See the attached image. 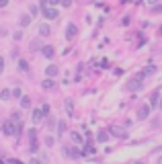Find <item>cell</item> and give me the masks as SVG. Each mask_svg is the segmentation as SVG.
<instances>
[{
  "label": "cell",
  "mask_w": 162,
  "mask_h": 164,
  "mask_svg": "<svg viewBox=\"0 0 162 164\" xmlns=\"http://www.w3.org/2000/svg\"><path fill=\"white\" fill-rule=\"evenodd\" d=\"M142 80H144V76H142V72H140L135 78H131V80L127 82V90H131V92H140V90L144 88V82H142Z\"/></svg>",
  "instance_id": "cell-1"
},
{
  "label": "cell",
  "mask_w": 162,
  "mask_h": 164,
  "mask_svg": "<svg viewBox=\"0 0 162 164\" xmlns=\"http://www.w3.org/2000/svg\"><path fill=\"white\" fill-rule=\"evenodd\" d=\"M2 131H4V135H19V131H16V123H12V121H4Z\"/></svg>",
  "instance_id": "cell-2"
},
{
  "label": "cell",
  "mask_w": 162,
  "mask_h": 164,
  "mask_svg": "<svg viewBox=\"0 0 162 164\" xmlns=\"http://www.w3.org/2000/svg\"><path fill=\"white\" fill-rule=\"evenodd\" d=\"M150 105H144V107H140V111H137V119H140V121H144V119H148V117H150Z\"/></svg>",
  "instance_id": "cell-3"
},
{
  "label": "cell",
  "mask_w": 162,
  "mask_h": 164,
  "mask_svg": "<svg viewBox=\"0 0 162 164\" xmlns=\"http://www.w3.org/2000/svg\"><path fill=\"white\" fill-rule=\"evenodd\" d=\"M78 35V27L74 25V23H70V25L66 27V39H74Z\"/></svg>",
  "instance_id": "cell-4"
},
{
  "label": "cell",
  "mask_w": 162,
  "mask_h": 164,
  "mask_svg": "<svg viewBox=\"0 0 162 164\" xmlns=\"http://www.w3.org/2000/svg\"><path fill=\"white\" fill-rule=\"evenodd\" d=\"M43 16L49 19V21H54V19H58V10L51 8V6H47V8H43Z\"/></svg>",
  "instance_id": "cell-5"
},
{
  "label": "cell",
  "mask_w": 162,
  "mask_h": 164,
  "mask_svg": "<svg viewBox=\"0 0 162 164\" xmlns=\"http://www.w3.org/2000/svg\"><path fill=\"white\" fill-rule=\"evenodd\" d=\"M109 133H111V135H115V137H127V131H125V129H121V127H111V129H109Z\"/></svg>",
  "instance_id": "cell-6"
},
{
  "label": "cell",
  "mask_w": 162,
  "mask_h": 164,
  "mask_svg": "<svg viewBox=\"0 0 162 164\" xmlns=\"http://www.w3.org/2000/svg\"><path fill=\"white\" fill-rule=\"evenodd\" d=\"M58 72H60V68H58V66H54V64L45 68V76H47V78H54Z\"/></svg>",
  "instance_id": "cell-7"
},
{
  "label": "cell",
  "mask_w": 162,
  "mask_h": 164,
  "mask_svg": "<svg viewBox=\"0 0 162 164\" xmlns=\"http://www.w3.org/2000/svg\"><path fill=\"white\" fill-rule=\"evenodd\" d=\"M66 113H68V117H74V101L72 99H66Z\"/></svg>",
  "instance_id": "cell-8"
},
{
  "label": "cell",
  "mask_w": 162,
  "mask_h": 164,
  "mask_svg": "<svg viewBox=\"0 0 162 164\" xmlns=\"http://www.w3.org/2000/svg\"><path fill=\"white\" fill-rule=\"evenodd\" d=\"M41 54H43L45 58H49V60L56 56V51H54V47H51V45H45V47H41Z\"/></svg>",
  "instance_id": "cell-9"
},
{
  "label": "cell",
  "mask_w": 162,
  "mask_h": 164,
  "mask_svg": "<svg viewBox=\"0 0 162 164\" xmlns=\"http://www.w3.org/2000/svg\"><path fill=\"white\" fill-rule=\"evenodd\" d=\"M41 86H43L45 90H51V88H56V82H54V78H45V80L41 82Z\"/></svg>",
  "instance_id": "cell-10"
},
{
  "label": "cell",
  "mask_w": 162,
  "mask_h": 164,
  "mask_svg": "<svg viewBox=\"0 0 162 164\" xmlns=\"http://www.w3.org/2000/svg\"><path fill=\"white\" fill-rule=\"evenodd\" d=\"M31 117H33V121H35V123H41V121H43V113H41V109H35Z\"/></svg>",
  "instance_id": "cell-11"
},
{
  "label": "cell",
  "mask_w": 162,
  "mask_h": 164,
  "mask_svg": "<svg viewBox=\"0 0 162 164\" xmlns=\"http://www.w3.org/2000/svg\"><path fill=\"white\" fill-rule=\"evenodd\" d=\"M107 139H109V131H99V133H97V142H99V144H105Z\"/></svg>",
  "instance_id": "cell-12"
},
{
  "label": "cell",
  "mask_w": 162,
  "mask_h": 164,
  "mask_svg": "<svg viewBox=\"0 0 162 164\" xmlns=\"http://www.w3.org/2000/svg\"><path fill=\"white\" fill-rule=\"evenodd\" d=\"M158 105H160V97H158V92H154L152 99H150V109H156Z\"/></svg>",
  "instance_id": "cell-13"
},
{
  "label": "cell",
  "mask_w": 162,
  "mask_h": 164,
  "mask_svg": "<svg viewBox=\"0 0 162 164\" xmlns=\"http://www.w3.org/2000/svg\"><path fill=\"white\" fill-rule=\"evenodd\" d=\"M51 33V29H49V25H45V23H41V25H39V35H49Z\"/></svg>",
  "instance_id": "cell-14"
},
{
  "label": "cell",
  "mask_w": 162,
  "mask_h": 164,
  "mask_svg": "<svg viewBox=\"0 0 162 164\" xmlns=\"http://www.w3.org/2000/svg\"><path fill=\"white\" fill-rule=\"evenodd\" d=\"M70 137H72V142H74V144H78V146L84 142V139H82V135H80L78 131H72V133H70Z\"/></svg>",
  "instance_id": "cell-15"
},
{
  "label": "cell",
  "mask_w": 162,
  "mask_h": 164,
  "mask_svg": "<svg viewBox=\"0 0 162 164\" xmlns=\"http://www.w3.org/2000/svg\"><path fill=\"white\" fill-rule=\"evenodd\" d=\"M68 156H72V158H80L82 152H80L78 148H68Z\"/></svg>",
  "instance_id": "cell-16"
},
{
  "label": "cell",
  "mask_w": 162,
  "mask_h": 164,
  "mask_svg": "<svg viewBox=\"0 0 162 164\" xmlns=\"http://www.w3.org/2000/svg\"><path fill=\"white\" fill-rule=\"evenodd\" d=\"M10 97H12V92L8 88H4L2 92H0V99H2V101H10Z\"/></svg>",
  "instance_id": "cell-17"
},
{
  "label": "cell",
  "mask_w": 162,
  "mask_h": 164,
  "mask_svg": "<svg viewBox=\"0 0 162 164\" xmlns=\"http://www.w3.org/2000/svg\"><path fill=\"white\" fill-rule=\"evenodd\" d=\"M154 72H156V66H154V64H150V66H148V68H146V70H144V72H142V76H144V78H146V76H148V74H154Z\"/></svg>",
  "instance_id": "cell-18"
},
{
  "label": "cell",
  "mask_w": 162,
  "mask_h": 164,
  "mask_svg": "<svg viewBox=\"0 0 162 164\" xmlns=\"http://www.w3.org/2000/svg\"><path fill=\"white\" fill-rule=\"evenodd\" d=\"M21 107L23 109H29L31 107V99L29 97H21Z\"/></svg>",
  "instance_id": "cell-19"
},
{
  "label": "cell",
  "mask_w": 162,
  "mask_h": 164,
  "mask_svg": "<svg viewBox=\"0 0 162 164\" xmlns=\"http://www.w3.org/2000/svg\"><path fill=\"white\" fill-rule=\"evenodd\" d=\"M19 70L21 72H29V64L25 60H19Z\"/></svg>",
  "instance_id": "cell-20"
},
{
  "label": "cell",
  "mask_w": 162,
  "mask_h": 164,
  "mask_svg": "<svg viewBox=\"0 0 162 164\" xmlns=\"http://www.w3.org/2000/svg\"><path fill=\"white\" fill-rule=\"evenodd\" d=\"M29 23H31V16H29V14H23V16H21V27H27Z\"/></svg>",
  "instance_id": "cell-21"
},
{
  "label": "cell",
  "mask_w": 162,
  "mask_h": 164,
  "mask_svg": "<svg viewBox=\"0 0 162 164\" xmlns=\"http://www.w3.org/2000/svg\"><path fill=\"white\" fill-rule=\"evenodd\" d=\"M84 152H86V154H95V152H97V148L92 146V144H86V146H84Z\"/></svg>",
  "instance_id": "cell-22"
},
{
  "label": "cell",
  "mask_w": 162,
  "mask_h": 164,
  "mask_svg": "<svg viewBox=\"0 0 162 164\" xmlns=\"http://www.w3.org/2000/svg\"><path fill=\"white\" fill-rule=\"evenodd\" d=\"M29 150H31V152H37V150H39V144H37V139H31V144H29Z\"/></svg>",
  "instance_id": "cell-23"
},
{
  "label": "cell",
  "mask_w": 162,
  "mask_h": 164,
  "mask_svg": "<svg viewBox=\"0 0 162 164\" xmlns=\"http://www.w3.org/2000/svg\"><path fill=\"white\" fill-rule=\"evenodd\" d=\"M64 131H66V121H58V133L62 135Z\"/></svg>",
  "instance_id": "cell-24"
},
{
  "label": "cell",
  "mask_w": 162,
  "mask_h": 164,
  "mask_svg": "<svg viewBox=\"0 0 162 164\" xmlns=\"http://www.w3.org/2000/svg\"><path fill=\"white\" fill-rule=\"evenodd\" d=\"M54 144H56V139H54L51 135H47V137H45V146H47V148H51Z\"/></svg>",
  "instance_id": "cell-25"
},
{
  "label": "cell",
  "mask_w": 162,
  "mask_h": 164,
  "mask_svg": "<svg viewBox=\"0 0 162 164\" xmlns=\"http://www.w3.org/2000/svg\"><path fill=\"white\" fill-rule=\"evenodd\" d=\"M37 137V129H29V142Z\"/></svg>",
  "instance_id": "cell-26"
},
{
  "label": "cell",
  "mask_w": 162,
  "mask_h": 164,
  "mask_svg": "<svg viewBox=\"0 0 162 164\" xmlns=\"http://www.w3.org/2000/svg\"><path fill=\"white\" fill-rule=\"evenodd\" d=\"M41 113H43V115H47V113H49V105H45V103H43V105H41Z\"/></svg>",
  "instance_id": "cell-27"
},
{
  "label": "cell",
  "mask_w": 162,
  "mask_h": 164,
  "mask_svg": "<svg viewBox=\"0 0 162 164\" xmlns=\"http://www.w3.org/2000/svg\"><path fill=\"white\" fill-rule=\"evenodd\" d=\"M10 92H12V97H14V99H21V90H19V88H12Z\"/></svg>",
  "instance_id": "cell-28"
},
{
  "label": "cell",
  "mask_w": 162,
  "mask_h": 164,
  "mask_svg": "<svg viewBox=\"0 0 162 164\" xmlns=\"http://www.w3.org/2000/svg\"><path fill=\"white\" fill-rule=\"evenodd\" d=\"M60 2H62L64 6H72V0H60Z\"/></svg>",
  "instance_id": "cell-29"
},
{
  "label": "cell",
  "mask_w": 162,
  "mask_h": 164,
  "mask_svg": "<svg viewBox=\"0 0 162 164\" xmlns=\"http://www.w3.org/2000/svg\"><path fill=\"white\" fill-rule=\"evenodd\" d=\"M2 70H4V60L0 58V74H2Z\"/></svg>",
  "instance_id": "cell-30"
},
{
  "label": "cell",
  "mask_w": 162,
  "mask_h": 164,
  "mask_svg": "<svg viewBox=\"0 0 162 164\" xmlns=\"http://www.w3.org/2000/svg\"><path fill=\"white\" fill-rule=\"evenodd\" d=\"M8 4V0H0V6H6Z\"/></svg>",
  "instance_id": "cell-31"
},
{
  "label": "cell",
  "mask_w": 162,
  "mask_h": 164,
  "mask_svg": "<svg viewBox=\"0 0 162 164\" xmlns=\"http://www.w3.org/2000/svg\"><path fill=\"white\" fill-rule=\"evenodd\" d=\"M49 4H60V0H47Z\"/></svg>",
  "instance_id": "cell-32"
},
{
  "label": "cell",
  "mask_w": 162,
  "mask_h": 164,
  "mask_svg": "<svg viewBox=\"0 0 162 164\" xmlns=\"http://www.w3.org/2000/svg\"><path fill=\"white\" fill-rule=\"evenodd\" d=\"M10 164H23L21 160H10Z\"/></svg>",
  "instance_id": "cell-33"
},
{
  "label": "cell",
  "mask_w": 162,
  "mask_h": 164,
  "mask_svg": "<svg viewBox=\"0 0 162 164\" xmlns=\"http://www.w3.org/2000/svg\"><path fill=\"white\" fill-rule=\"evenodd\" d=\"M29 164H41L39 160H29Z\"/></svg>",
  "instance_id": "cell-34"
},
{
  "label": "cell",
  "mask_w": 162,
  "mask_h": 164,
  "mask_svg": "<svg viewBox=\"0 0 162 164\" xmlns=\"http://www.w3.org/2000/svg\"><path fill=\"white\" fill-rule=\"evenodd\" d=\"M133 164H144V162H142V160H135V162H133Z\"/></svg>",
  "instance_id": "cell-35"
},
{
  "label": "cell",
  "mask_w": 162,
  "mask_h": 164,
  "mask_svg": "<svg viewBox=\"0 0 162 164\" xmlns=\"http://www.w3.org/2000/svg\"><path fill=\"white\" fill-rule=\"evenodd\" d=\"M158 164H162V156H160V158H158Z\"/></svg>",
  "instance_id": "cell-36"
},
{
  "label": "cell",
  "mask_w": 162,
  "mask_h": 164,
  "mask_svg": "<svg viewBox=\"0 0 162 164\" xmlns=\"http://www.w3.org/2000/svg\"><path fill=\"white\" fill-rule=\"evenodd\" d=\"M148 2H152V4H154V2H158V0H148Z\"/></svg>",
  "instance_id": "cell-37"
},
{
  "label": "cell",
  "mask_w": 162,
  "mask_h": 164,
  "mask_svg": "<svg viewBox=\"0 0 162 164\" xmlns=\"http://www.w3.org/2000/svg\"><path fill=\"white\" fill-rule=\"evenodd\" d=\"M0 164H4V162H2V160H0Z\"/></svg>",
  "instance_id": "cell-38"
}]
</instances>
